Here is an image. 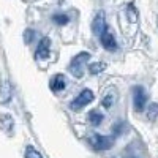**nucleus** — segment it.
Returning a JSON list of instances; mask_svg holds the SVG:
<instances>
[{
  "mask_svg": "<svg viewBox=\"0 0 158 158\" xmlns=\"http://www.w3.org/2000/svg\"><path fill=\"white\" fill-rule=\"evenodd\" d=\"M90 54L89 52H79L77 56H74L68 65V70L70 73L74 76V77H82L84 74V67H85V63L90 60Z\"/></svg>",
  "mask_w": 158,
  "mask_h": 158,
  "instance_id": "f257e3e1",
  "label": "nucleus"
},
{
  "mask_svg": "<svg viewBox=\"0 0 158 158\" xmlns=\"http://www.w3.org/2000/svg\"><path fill=\"white\" fill-rule=\"evenodd\" d=\"M89 144L95 150H109L114 144V138L112 136H101V135H90L89 136Z\"/></svg>",
  "mask_w": 158,
  "mask_h": 158,
  "instance_id": "f03ea898",
  "label": "nucleus"
},
{
  "mask_svg": "<svg viewBox=\"0 0 158 158\" xmlns=\"http://www.w3.org/2000/svg\"><path fill=\"white\" fill-rule=\"evenodd\" d=\"M94 98H95L94 92L89 90V89H84L81 94H79V95L70 103V108H71V111H79V109H82L84 106H87L89 103L94 101Z\"/></svg>",
  "mask_w": 158,
  "mask_h": 158,
  "instance_id": "7ed1b4c3",
  "label": "nucleus"
},
{
  "mask_svg": "<svg viewBox=\"0 0 158 158\" xmlns=\"http://www.w3.org/2000/svg\"><path fill=\"white\" fill-rule=\"evenodd\" d=\"M133 103H135V109L138 112L144 111L146 103H147V94H146V90H144V87H141V85L133 87Z\"/></svg>",
  "mask_w": 158,
  "mask_h": 158,
  "instance_id": "20e7f679",
  "label": "nucleus"
},
{
  "mask_svg": "<svg viewBox=\"0 0 158 158\" xmlns=\"http://www.w3.org/2000/svg\"><path fill=\"white\" fill-rule=\"evenodd\" d=\"M92 30L97 36H101L103 33L108 32V24H106V19H104V13H97V16L92 22Z\"/></svg>",
  "mask_w": 158,
  "mask_h": 158,
  "instance_id": "39448f33",
  "label": "nucleus"
},
{
  "mask_svg": "<svg viewBox=\"0 0 158 158\" xmlns=\"http://www.w3.org/2000/svg\"><path fill=\"white\" fill-rule=\"evenodd\" d=\"M49 51H51V40L48 36H43L38 43V48L35 51V57L36 59H48L49 57Z\"/></svg>",
  "mask_w": 158,
  "mask_h": 158,
  "instance_id": "423d86ee",
  "label": "nucleus"
},
{
  "mask_svg": "<svg viewBox=\"0 0 158 158\" xmlns=\"http://www.w3.org/2000/svg\"><path fill=\"white\" fill-rule=\"evenodd\" d=\"M100 41H101L103 48L106 49V51H115V49H117V41H115L114 35L109 33V32L103 33V35L100 36Z\"/></svg>",
  "mask_w": 158,
  "mask_h": 158,
  "instance_id": "0eeeda50",
  "label": "nucleus"
},
{
  "mask_svg": "<svg viewBox=\"0 0 158 158\" xmlns=\"http://www.w3.org/2000/svg\"><path fill=\"white\" fill-rule=\"evenodd\" d=\"M65 85H67V79H65L63 74H56V76H52L51 79V82H49V87L52 92H60L65 89Z\"/></svg>",
  "mask_w": 158,
  "mask_h": 158,
  "instance_id": "6e6552de",
  "label": "nucleus"
},
{
  "mask_svg": "<svg viewBox=\"0 0 158 158\" xmlns=\"http://www.w3.org/2000/svg\"><path fill=\"white\" fill-rule=\"evenodd\" d=\"M11 95H13L11 85H10V82L5 81L2 85H0V103H6V101H10Z\"/></svg>",
  "mask_w": 158,
  "mask_h": 158,
  "instance_id": "1a4fd4ad",
  "label": "nucleus"
},
{
  "mask_svg": "<svg viewBox=\"0 0 158 158\" xmlns=\"http://www.w3.org/2000/svg\"><path fill=\"white\" fill-rule=\"evenodd\" d=\"M87 118H89V122H90L92 125H94V127H98V125L103 122L104 115H103L100 111H97V109H95V111H90V112H89V117H87Z\"/></svg>",
  "mask_w": 158,
  "mask_h": 158,
  "instance_id": "9d476101",
  "label": "nucleus"
},
{
  "mask_svg": "<svg viewBox=\"0 0 158 158\" xmlns=\"http://www.w3.org/2000/svg\"><path fill=\"white\" fill-rule=\"evenodd\" d=\"M104 68H106V63L95 62V63H90V65H89V73H90V74H98V73H101Z\"/></svg>",
  "mask_w": 158,
  "mask_h": 158,
  "instance_id": "9b49d317",
  "label": "nucleus"
},
{
  "mask_svg": "<svg viewBox=\"0 0 158 158\" xmlns=\"http://www.w3.org/2000/svg\"><path fill=\"white\" fill-rule=\"evenodd\" d=\"M52 21H54L57 25H67L68 21H70V18H68V15H63V13H57V15L52 16Z\"/></svg>",
  "mask_w": 158,
  "mask_h": 158,
  "instance_id": "f8f14e48",
  "label": "nucleus"
},
{
  "mask_svg": "<svg viewBox=\"0 0 158 158\" xmlns=\"http://www.w3.org/2000/svg\"><path fill=\"white\" fill-rule=\"evenodd\" d=\"M123 128H125V123L122 120H117L114 125H112V138H117L123 133Z\"/></svg>",
  "mask_w": 158,
  "mask_h": 158,
  "instance_id": "ddd939ff",
  "label": "nucleus"
},
{
  "mask_svg": "<svg viewBox=\"0 0 158 158\" xmlns=\"http://www.w3.org/2000/svg\"><path fill=\"white\" fill-rule=\"evenodd\" d=\"M147 118H149V120H156V118H158V104L156 103H153V104H150V106H149V109H147Z\"/></svg>",
  "mask_w": 158,
  "mask_h": 158,
  "instance_id": "4468645a",
  "label": "nucleus"
},
{
  "mask_svg": "<svg viewBox=\"0 0 158 158\" xmlns=\"http://www.w3.org/2000/svg\"><path fill=\"white\" fill-rule=\"evenodd\" d=\"M25 158H43V156L33 146H27V149H25Z\"/></svg>",
  "mask_w": 158,
  "mask_h": 158,
  "instance_id": "2eb2a0df",
  "label": "nucleus"
},
{
  "mask_svg": "<svg viewBox=\"0 0 158 158\" xmlns=\"http://www.w3.org/2000/svg\"><path fill=\"white\" fill-rule=\"evenodd\" d=\"M112 103H114V94H112V92H109V94L103 98L101 104H103V106L106 108V109H109V108L112 106Z\"/></svg>",
  "mask_w": 158,
  "mask_h": 158,
  "instance_id": "dca6fc26",
  "label": "nucleus"
},
{
  "mask_svg": "<svg viewBox=\"0 0 158 158\" xmlns=\"http://www.w3.org/2000/svg\"><path fill=\"white\" fill-rule=\"evenodd\" d=\"M127 10L130 11V21H131V22H136V19H138V11H136L135 5L130 3V5L127 6Z\"/></svg>",
  "mask_w": 158,
  "mask_h": 158,
  "instance_id": "f3484780",
  "label": "nucleus"
},
{
  "mask_svg": "<svg viewBox=\"0 0 158 158\" xmlns=\"http://www.w3.org/2000/svg\"><path fill=\"white\" fill-rule=\"evenodd\" d=\"M33 36H35V32L32 30V29H27L25 30V33H24V40H25V43H32V40H33Z\"/></svg>",
  "mask_w": 158,
  "mask_h": 158,
  "instance_id": "a211bd4d",
  "label": "nucleus"
}]
</instances>
